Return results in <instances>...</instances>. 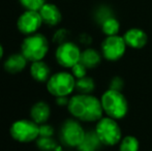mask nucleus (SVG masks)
<instances>
[{"label":"nucleus","instance_id":"1","mask_svg":"<svg viewBox=\"0 0 152 151\" xmlns=\"http://www.w3.org/2000/svg\"><path fill=\"white\" fill-rule=\"evenodd\" d=\"M66 108L70 116L85 123H96L104 115L100 98L94 94L70 95Z\"/></svg>","mask_w":152,"mask_h":151},{"label":"nucleus","instance_id":"2","mask_svg":"<svg viewBox=\"0 0 152 151\" xmlns=\"http://www.w3.org/2000/svg\"><path fill=\"white\" fill-rule=\"evenodd\" d=\"M99 98L106 116L116 120H121L127 115L129 106L127 98L122 93V91L108 88L106 91H104Z\"/></svg>","mask_w":152,"mask_h":151},{"label":"nucleus","instance_id":"3","mask_svg":"<svg viewBox=\"0 0 152 151\" xmlns=\"http://www.w3.org/2000/svg\"><path fill=\"white\" fill-rule=\"evenodd\" d=\"M49 51L50 42L46 35L39 32L25 36L20 46V52L26 57L29 63L45 60Z\"/></svg>","mask_w":152,"mask_h":151},{"label":"nucleus","instance_id":"4","mask_svg":"<svg viewBox=\"0 0 152 151\" xmlns=\"http://www.w3.org/2000/svg\"><path fill=\"white\" fill-rule=\"evenodd\" d=\"M76 81L70 71H56L47 81V91L54 97L70 96L76 91Z\"/></svg>","mask_w":152,"mask_h":151},{"label":"nucleus","instance_id":"5","mask_svg":"<svg viewBox=\"0 0 152 151\" xmlns=\"http://www.w3.org/2000/svg\"><path fill=\"white\" fill-rule=\"evenodd\" d=\"M86 135V129L82 125V122L74 117L66 118L60 125L59 139L63 147L78 148L83 142Z\"/></svg>","mask_w":152,"mask_h":151},{"label":"nucleus","instance_id":"6","mask_svg":"<svg viewBox=\"0 0 152 151\" xmlns=\"http://www.w3.org/2000/svg\"><path fill=\"white\" fill-rule=\"evenodd\" d=\"M97 137L104 146L113 147L119 144L122 137V129L118 120L109 116H104L95 123L94 127Z\"/></svg>","mask_w":152,"mask_h":151},{"label":"nucleus","instance_id":"7","mask_svg":"<svg viewBox=\"0 0 152 151\" xmlns=\"http://www.w3.org/2000/svg\"><path fill=\"white\" fill-rule=\"evenodd\" d=\"M10 135L18 143L27 144L35 142L39 137V125L30 118L18 119L10 125Z\"/></svg>","mask_w":152,"mask_h":151},{"label":"nucleus","instance_id":"8","mask_svg":"<svg viewBox=\"0 0 152 151\" xmlns=\"http://www.w3.org/2000/svg\"><path fill=\"white\" fill-rule=\"evenodd\" d=\"M81 54H82V50L80 46L76 42L67 40L60 44H57L54 55L55 60L59 66L65 69H70L74 65L80 62Z\"/></svg>","mask_w":152,"mask_h":151},{"label":"nucleus","instance_id":"9","mask_svg":"<svg viewBox=\"0 0 152 151\" xmlns=\"http://www.w3.org/2000/svg\"><path fill=\"white\" fill-rule=\"evenodd\" d=\"M126 48L127 46L123 36H120L118 34L106 36L100 44V53L104 60L115 62L120 60L124 56Z\"/></svg>","mask_w":152,"mask_h":151},{"label":"nucleus","instance_id":"10","mask_svg":"<svg viewBox=\"0 0 152 151\" xmlns=\"http://www.w3.org/2000/svg\"><path fill=\"white\" fill-rule=\"evenodd\" d=\"M42 25V17L37 10L25 9L17 20V29L25 36L37 33Z\"/></svg>","mask_w":152,"mask_h":151},{"label":"nucleus","instance_id":"11","mask_svg":"<svg viewBox=\"0 0 152 151\" xmlns=\"http://www.w3.org/2000/svg\"><path fill=\"white\" fill-rule=\"evenodd\" d=\"M29 61L21 52L10 54L3 60V69L10 75H17L24 71L28 66Z\"/></svg>","mask_w":152,"mask_h":151},{"label":"nucleus","instance_id":"12","mask_svg":"<svg viewBox=\"0 0 152 151\" xmlns=\"http://www.w3.org/2000/svg\"><path fill=\"white\" fill-rule=\"evenodd\" d=\"M42 17V23L49 27H55L60 24L62 20V14L58 6L54 3L46 2L38 10Z\"/></svg>","mask_w":152,"mask_h":151},{"label":"nucleus","instance_id":"13","mask_svg":"<svg viewBox=\"0 0 152 151\" xmlns=\"http://www.w3.org/2000/svg\"><path fill=\"white\" fill-rule=\"evenodd\" d=\"M122 36L125 40L126 46L134 50H141L148 42V36H147L146 32L140 28L128 29Z\"/></svg>","mask_w":152,"mask_h":151},{"label":"nucleus","instance_id":"14","mask_svg":"<svg viewBox=\"0 0 152 151\" xmlns=\"http://www.w3.org/2000/svg\"><path fill=\"white\" fill-rule=\"evenodd\" d=\"M52 110L50 105L45 101H37L31 106L29 111V118L39 125L49 122Z\"/></svg>","mask_w":152,"mask_h":151},{"label":"nucleus","instance_id":"15","mask_svg":"<svg viewBox=\"0 0 152 151\" xmlns=\"http://www.w3.org/2000/svg\"><path fill=\"white\" fill-rule=\"evenodd\" d=\"M29 69V75L37 83H47V81L50 79L52 75V69L50 65L45 60L34 61L31 62L28 66Z\"/></svg>","mask_w":152,"mask_h":151},{"label":"nucleus","instance_id":"16","mask_svg":"<svg viewBox=\"0 0 152 151\" xmlns=\"http://www.w3.org/2000/svg\"><path fill=\"white\" fill-rule=\"evenodd\" d=\"M102 59L104 58L100 51L91 47H87L86 49L82 50L80 62H82L88 69H94L99 66Z\"/></svg>","mask_w":152,"mask_h":151},{"label":"nucleus","instance_id":"17","mask_svg":"<svg viewBox=\"0 0 152 151\" xmlns=\"http://www.w3.org/2000/svg\"><path fill=\"white\" fill-rule=\"evenodd\" d=\"M102 143L100 142L99 138L97 137L95 131L90 129L86 131V135L83 142L78 146V151H99L102 147Z\"/></svg>","mask_w":152,"mask_h":151},{"label":"nucleus","instance_id":"18","mask_svg":"<svg viewBox=\"0 0 152 151\" xmlns=\"http://www.w3.org/2000/svg\"><path fill=\"white\" fill-rule=\"evenodd\" d=\"M96 88V83L94 79L90 76H85L76 81V91L77 93L82 94H93Z\"/></svg>","mask_w":152,"mask_h":151},{"label":"nucleus","instance_id":"19","mask_svg":"<svg viewBox=\"0 0 152 151\" xmlns=\"http://www.w3.org/2000/svg\"><path fill=\"white\" fill-rule=\"evenodd\" d=\"M102 31L106 36H112V35H117L120 30V23L115 18L114 16L107 19L106 21L100 24Z\"/></svg>","mask_w":152,"mask_h":151},{"label":"nucleus","instance_id":"20","mask_svg":"<svg viewBox=\"0 0 152 151\" xmlns=\"http://www.w3.org/2000/svg\"><path fill=\"white\" fill-rule=\"evenodd\" d=\"M119 151H139L140 150V141L138 138L132 135L123 136L118 144Z\"/></svg>","mask_w":152,"mask_h":151},{"label":"nucleus","instance_id":"21","mask_svg":"<svg viewBox=\"0 0 152 151\" xmlns=\"http://www.w3.org/2000/svg\"><path fill=\"white\" fill-rule=\"evenodd\" d=\"M35 145L40 151H55L59 144L54 137H38L35 141Z\"/></svg>","mask_w":152,"mask_h":151},{"label":"nucleus","instance_id":"22","mask_svg":"<svg viewBox=\"0 0 152 151\" xmlns=\"http://www.w3.org/2000/svg\"><path fill=\"white\" fill-rule=\"evenodd\" d=\"M21 5L24 7V9L29 10H39L40 7L46 3V0H19Z\"/></svg>","mask_w":152,"mask_h":151},{"label":"nucleus","instance_id":"23","mask_svg":"<svg viewBox=\"0 0 152 151\" xmlns=\"http://www.w3.org/2000/svg\"><path fill=\"white\" fill-rule=\"evenodd\" d=\"M69 71H70V73L72 74V76L76 78V80H78V79H81V78H83V77L88 75L89 69H87L82 62H78L76 65H74Z\"/></svg>","mask_w":152,"mask_h":151},{"label":"nucleus","instance_id":"24","mask_svg":"<svg viewBox=\"0 0 152 151\" xmlns=\"http://www.w3.org/2000/svg\"><path fill=\"white\" fill-rule=\"evenodd\" d=\"M68 35H69V32H68L67 29L59 28V29H57V30L55 31L54 34H53L52 42H54V44H60L64 42H67Z\"/></svg>","mask_w":152,"mask_h":151},{"label":"nucleus","instance_id":"25","mask_svg":"<svg viewBox=\"0 0 152 151\" xmlns=\"http://www.w3.org/2000/svg\"><path fill=\"white\" fill-rule=\"evenodd\" d=\"M111 17H113V12L110 8L100 7V8H98V10L95 14V20H96V22L100 25L104 21H106L107 19L111 18Z\"/></svg>","mask_w":152,"mask_h":151},{"label":"nucleus","instance_id":"26","mask_svg":"<svg viewBox=\"0 0 152 151\" xmlns=\"http://www.w3.org/2000/svg\"><path fill=\"white\" fill-rule=\"evenodd\" d=\"M55 128L49 122L39 124V137H54Z\"/></svg>","mask_w":152,"mask_h":151},{"label":"nucleus","instance_id":"27","mask_svg":"<svg viewBox=\"0 0 152 151\" xmlns=\"http://www.w3.org/2000/svg\"><path fill=\"white\" fill-rule=\"evenodd\" d=\"M124 87V80L120 76H114L109 82V88L114 89V90L122 91Z\"/></svg>","mask_w":152,"mask_h":151},{"label":"nucleus","instance_id":"28","mask_svg":"<svg viewBox=\"0 0 152 151\" xmlns=\"http://www.w3.org/2000/svg\"><path fill=\"white\" fill-rule=\"evenodd\" d=\"M79 42H80V44H82L83 46L89 47L92 42V37L89 34H87V33H82V34L79 36Z\"/></svg>","mask_w":152,"mask_h":151},{"label":"nucleus","instance_id":"29","mask_svg":"<svg viewBox=\"0 0 152 151\" xmlns=\"http://www.w3.org/2000/svg\"><path fill=\"white\" fill-rule=\"evenodd\" d=\"M68 101H69V96L55 97V104H56L58 107H67Z\"/></svg>","mask_w":152,"mask_h":151},{"label":"nucleus","instance_id":"30","mask_svg":"<svg viewBox=\"0 0 152 151\" xmlns=\"http://www.w3.org/2000/svg\"><path fill=\"white\" fill-rule=\"evenodd\" d=\"M3 57H4V48L1 42H0V61L3 59Z\"/></svg>","mask_w":152,"mask_h":151},{"label":"nucleus","instance_id":"31","mask_svg":"<svg viewBox=\"0 0 152 151\" xmlns=\"http://www.w3.org/2000/svg\"><path fill=\"white\" fill-rule=\"evenodd\" d=\"M55 151H65V150L63 149V146H62L61 144H59V145L57 146L56 149H55Z\"/></svg>","mask_w":152,"mask_h":151}]
</instances>
